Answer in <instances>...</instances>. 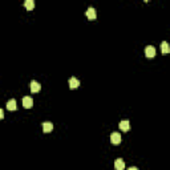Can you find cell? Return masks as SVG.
I'll return each mask as SVG.
<instances>
[{"label": "cell", "instance_id": "3957f363", "mask_svg": "<svg viewBox=\"0 0 170 170\" xmlns=\"http://www.w3.org/2000/svg\"><path fill=\"white\" fill-rule=\"evenodd\" d=\"M23 106L25 109H31L32 106H33V100H32V97L25 96V97L23 98Z\"/></svg>", "mask_w": 170, "mask_h": 170}, {"label": "cell", "instance_id": "9c48e42d", "mask_svg": "<svg viewBox=\"0 0 170 170\" xmlns=\"http://www.w3.org/2000/svg\"><path fill=\"white\" fill-rule=\"evenodd\" d=\"M114 169L116 170H124L125 169V164L121 158H117L116 161H114Z\"/></svg>", "mask_w": 170, "mask_h": 170}, {"label": "cell", "instance_id": "ba28073f", "mask_svg": "<svg viewBox=\"0 0 170 170\" xmlns=\"http://www.w3.org/2000/svg\"><path fill=\"white\" fill-rule=\"evenodd\" d=\"M120 129H121L122 132H129V130H130V122L128 121V120L121 121V122H120Z\"/></svg>", "mask_w": 170, "mask_h": 170}, {"label": "cell", "instance_id": "8fae6325", "mask_svg": "<svg viewBox=\"0 0 170 170\" xmlns=\"http://www.w3.org/2000/svg\"><path fill=\"white\" fill-rule=\"evenodd\" d=\"M7 109L8 110H16V100L15 98H12V100H9L7 102Z\"/></svg>", "mask_w": 170, "mask_h": 170}, {"label": "cell", "instance_id": "277c9868", "mask_svg": "<svg viewBox=\"0 0 170 170\" xmlns=\"http://www.w3.org/2000/svg\"><path fill=\"white\" fill-rule=\"evenodd\" d=\"M29 86H31L32 93H37V92H40V89H41V85H40L37 81H35V80H32V81H31Z\"/></svg>", "mask_w": 170, "mask_h": 170}, {"label": "cell", "instance_id": "6da1fadb", "mask_svg": "<svg viewBox=\"0 0 170 170\" xmlns=\"http://www.w3.org/2000/svg\"><path fill=\"white\" fill-rule=\"evenodd\" d=\"M145 56L148 58H151L156 56V48L153 47V45H148V47L145 48Z\"/></svg>", "mask_w": 170, "mask_h": 170}, {"label": "cell", "instance_id": "7c38bea8", "mask_svg": "<svg viewBox=\"0 0 170 170\" xmlns=\"http://www.w3.org/2000/svg\"><path fill=\"white\" fill-rule=\"evenodd\" d=\"M24 5H25V8L28 11H32L35 8V1H33V0H27V1L24 3Z\"/></svg>", "mask_w": 170, "mask_h": 170}, {"label": "cell", "instance_id": "5b68a950", "mask_svg": "<svg viewBox=\"0 0 170 170\" xmlns=\"http://www.w3.org/2000/svg\"><path fill=\"white\" fill-rule=\"evenodd\" d=\"M41 128H42V132H44V133H49V132H52V130H53V124H52V122H49V121L42 122Z\"/></svg>", "mask_w": 170, "mask_h": 170}, {"label": "cell", "instance_id": "7a4b0ae2", "mask_svg": "<svg viewBox=\"0 0 170 170\" xmlns=\"http://www.w3.org/2000/svg\"><path fill=\"white\" fill-rule=\"evenodd\" d=\"M110 142L113 143V145H118V143L121 142V134L117 133V132L112 133L110 134Z\"/></svg>", "mask_w": 170, "mask_h": 170}, {"label": "cell", "instance_id": "30bf717a", "mask_svg": "<svg viewBox=\"0 0 170 170\" xmlns=\"http://www.w3.org/2000/svg\"><path fill=\"white\" fill-rule=\"evenodd\" d=\"M161 50H162V55H167V53L170 52V47H169V44H167L166 41H162Z\"/></svg>", "mask_w": 170, "mask_h": 170}, {"label": "cell", "instance_id": "5bb4252c", "mask_svg": "<svg viewBox=\"0 0 170 170\" xmlns=\"http://www.w3.org/2000/svg\"><path fill=\"white\" fill-rule=\"evenodd\" d=\"M128 170H138V167H135V166H132V167H129Z\"/></svg>", "mask_w": 170, "mask_h": 170}, {"label": "cell", "instance_id": "4fadbf2b", "mask_svg": "<svg viewBox=\"0 0 170 170\" xmlns=\"http://www.w3.org/2000/svg\"><path fill=\"white\" fill-rule=\"evenodd\" d=\"M4 118V112H3V109H0V120Z\"/></svg>", "mask_w": 170, "mask_h": 170}, {"label": "cell", "instance_id": "52a82bcc", "mask_svg": "<svg viewBox=\"0 0 170 170\" xmlns=\"http://www.w3.org/2000/svg\"><path fill=\"white\" fill-rule=\"evenodd\" d=\"M86 17L89 19V20H94L96 17H97V12H96V9L94 8H88V11H86Z\"/></svg>", "mask_w": 170, "mask_h": 170}, {"label": "cell", "instance_id": "8992f818", "mask_svg": "<svg viewBox=\"0 0 170 170\" xmlns=\"http://www.w3.org/2000/svg\"><path fill=\"white\" fill-rule=\"evenodd\" d=\"M79 86H80L79 79H76V77H71V79H69V88H71V89H77Z\"/></svg>", "mask_w": 170, "mask_h": 170}]
</instances>
